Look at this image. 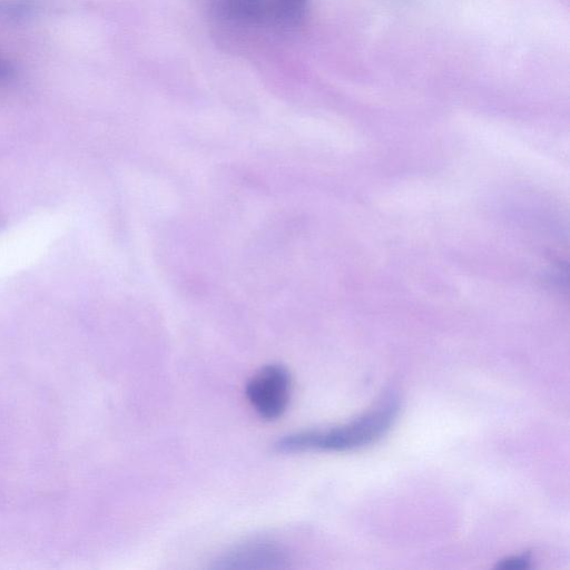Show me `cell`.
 <instances>
[{"label":"cell","instance_id":"obj_1","mask_svg":"<svg viewBox=\"0 0 570 570\" xmlns=\"http://www.w3.org/2000/svg\"><path fill=\"white\" fill-rule=\"evenodd\" d=\"M399 401L385 399L365 414L348 423L324 429L287 434L274 443L278 453L307 451H348L372 444L392 426L399 413Z\"/></svg>","mask_w":570,"mask_h":570},{"label":"cell","instance_id":"obj_2","mask_svg":"<svg viewBox=\"0 0 570 570\" xmlns=\"http://www.w3.org/2000/svg\"><path fill=\"white\" fill-rule=\"evenodd\" d=\"M246 396L264 420H276L285 412L291 397V375L281 364L257 371L246 385Z\"/></svg>","mask_w":570,"mask_h":570},{"label":"cell","instance_id":"obj_3","mask_svg":"<svg viewBox=\"0 0 570 570\" xmlns=\"http://www.w3.org/2000/svg\"><path fill=\"white\" fill-rule=\"evenodd\" d=\"M289 566L287 551L278 543L254 539L224 552L213 568L223 570H274Z\"/></svg>","mask_w":570,"mask_h":570},{"label":"cell","instance_id":"obj_4","mask_svg":"<svg viewBox=\"0 0 570 570\" xmlns=\"http://www.w3.org/2000/svg\"><path fill=\"white\" fill-rule=\"evenodd\" d=\"M209 10L214 18L234 27L267 23L266 0H209Z\"/></svg>","mask_w":570,"mask_h":570},{"label":"cell","instance_id":"obj_5","mask_svg":"<svg viewBox=\"0 0 570 570\" xmlns=\"http://www.w3.org/2000/svg\"><path fill=\"white\" fill-rule=\"evenodd\" d=\"M308 0H266L267 23L282 30L298 27L307 11Z\"/></svg>","mask_w":570,"mask_h":570},{"label":"cell","instance_id":"obj_6","mask_svg":"<svg viewBox=\"0 0 570 570\" xmlns=\"http://www.w3.org/2000/svg\"><path fill=\"white\" fill-rule=\"evenodd\" d=\"M531 566V558L529 553L521 556H513L500 560L495 568L502 570H521L527 569Z\"/></svg>","mask_w":570,"mask_h":570},{"label":"cell","instance_id":"obj_7","mask_svg":"<svg viewBox=\"0 0 570 570\" xmlns=\"http://www.w3.org/2000/svg\"><path fill=\"white\" fill-rule=\"evenodd\" d=\"M16 75L13 65L0 56V85L9 82Z\"/></svg>","mask_w":570,"mask_h":570}]
</instances>
